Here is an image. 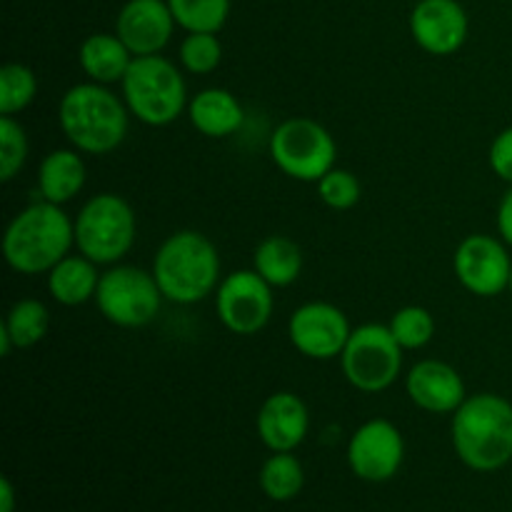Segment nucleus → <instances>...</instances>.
I'll return each instance as SVG.
<instances>
[{"mask_svg":"<svg viewBox=\"0 0 512 512\" xmlns=\"http://www.w3.org/2000/svg\"><path fill=\"white\" fill-rule=\"evenodd\" d=\"M450 443L465 468L495 473L512 460V403L498 393H475L450 420Z\"/></svg>","mask_w":512,"mask_h":512,"instance_id":"obj_1","label":"nucleus"},{"mask_svg":"<svg viewBox=\"0 0 512 512\" xmlns=\"http://www.w3.org/2000/svg\"><path fill=\"white\" fill-rule=\"evenodd\" d=\"M73 248L75 220L43 198L15 213L3 235V258L18 275H48Z\"/></svg>","mask_w":512,"mask_h":512,"instance_id":"obj_2","label":"nucleus"},{"mask_svg":"<svg viewBox=\"0 0 512 512\" xmlns=\"http://www.w3.org/2000/svg\"><path fill=\"white\" fill-rule=\"evenodd\" d=\"M130 110L123 95H115L110 85H73L58 103V125L65 140L83 155H108L120 148L128 135Z\"/></svg>","mask_w":512,"mask_h":512,"instance_id":"obj_3","label":"nucleus"},{"mask_svg":"<svg viewBox=\"0 0 512 512\" xmlns=\"http://www.w3.org/2000/svg\"><path fill=\"white\" fill-rule=\"evenodd\" d=\"M153 275L168 303L195 305L220 285V253L200 230H178L155 250Z\"/></svg>","mask_w":512,"mask_h":512,"instance_id":"obj_4","label":"nucleus"},{"mask_svg":"<svg viewBox=\"0 0 512 512\" xmlns=\"http://www.w3.org/2000/svg\"><path fill=\"white\" fill-rule=\"evenodd\" d=\"M120 90L130 115L148 128H165L188 113V85L178 65L165 55L135 58Z\"/></svg>","mask_w":512,"mask_h":512,"instance_id":"obj_5","label":"nucleus"},{"mask_svg":"<svg viewBox=\"0 0 512 512\" xmlns=\"http://www.w3.org/2000/svg\"><path fill=\"white\" fill-rule=\"evenodd\" d=\"M138 238V218L123 195L98 193L75 215V250L100 268L123 263Z\"/></svg>","mask_w":512,"mask_h":512,"instance_id":"obj_6","label":"nucleus"},{"mask_svg":"<svg viewBox=\"0 0 512 512\" xmlns=\"http://www.w3.org/2000/svg\"><path fill=\"white\" fill-rule=\"evenodd\" d=\"M163 300L153 270L118 263L103 270L93 303L108 323L125 330H138L158 318Z\"/></svg>","mask_w":512,"mask_h":512,"instance_id":"obj_7","label":"nucleus"},{"mask_svg":"<svg viewBox=\"0 0 512 512\" xmlns=\"http://www.w3.org/2000/svg\"><path fill=\"white\" fill-rule=\"evenodd\" d=\"M270 158L290 180L318 183L335 168L338 145L333 133L313 118H288L270 133Z\"/></svg>","mask_w":512,"mask_h":512,"instance_id":"obj_8","label":"nucleus"},{"mask_svg":"<svg viewBox=\"0 0 512 512\" xmlns=\"http://www.w3.org/2000/svg\"><path fill=\"white\" fill-rule=\"evenodd\" d=\"M403 353L388 325L365 323L353 328L340 355L345 380L360 393H385L393 388L403 370Z\"/></svg>","mask_w":512,"mask_h":512,"instance_id":"obj_9","label":"nucleus"},{"mask_svg":"<svg viewBox=\"0 0 512 512\" xmlns=\"http://www.w3.org/2000/svg\"><path fill=\"white\" fill-rule=\"evenodd\" d=\"M273 285L253 268L233 270L215 290V313L225 330L235 335H258L273 318Z\"/></svg>","mask_w":512,"mask_h":512,"instance_id":"obj_10","label":"nucleus"},{"mask_svg":"<svg viewBox=\"0 0 512 512\" xmlns=\"http://www.w3.org/2000/svg\"><path fill=\"white\" fill-rule=\"evenodd\" d=\"M512 258L503 238L473 233L460 240L453 255V273L458 283L478 298H495L510 283Z\"/></svg>","mask_w":512,"mask_h":512,"instance_id":"obj_11","label":"nucleus"},{"mask_svg":"<svg viewBox=\"0 0 512 512\" xmlns=\"http://www.w3.org/2000/svg\"><path fill=\"white\" fill-rule=\"evenodd\" d=\"M405 460V438L385 418L360 425L348 443V465L355 478L365 483H388L400 473Z\"/></svg>","mask_w":512,"mask_h":512,"instance_id":"obj_12","label":"nucleus"},{"mask_svg":"<svg viewBox=\"0 0 512 512\" xmlns=\"http://www.w3.org/2000/svg\"><path fill=\"white\" fill-rule=\"evenodd\" d=\"M348 315L333 303H305L293 310L288 320V338L300 355L310 360H335L348 345Z\"/></svg>","mask_w":512,"mask_h":512,"instance_id":"obj_13","label":"nucleus"},{"mask_svg":"<svg viewBox=\"0 0 512 512\" xmlns=\"http://www.w3.org/2000/svg\"><path fill=\"white\" fill-rule=\"evenodd\" d=\"M470 33V20L458 0H420L410 13V35L428 55L458 53Z\"/></svg>","mask_w":512,"mask_h":512,"instance_id":"obj_14","label":"nucleus"},{"mask_svg":"<svg viewBox=\"0 0 512 512\" xmlns=\"http://www.w3.org/2000/svg\"><path fill=\"white\" fill-rule=\"evenodd\" d=\"M175 25L168 0H128L115 20V35L135 58L160 55L168 48Z\"/></svg>","mask_w":512,"mask_h":512,"instance_id":"obj_15","label":"nucleus"},{"mask_svg":"<svg viewBox=\"0 0 512 512\" xmlns=\"http://www.w3.org/2000/svg\"><path fill=\"white\" fill-rule=\"evenodd\" d=\"M258 438L270 453H293L305 443L310 430V410L300 395L290 390L268 395L255 418Z\"/></svg>","mask_w":512,"mask_h":512,"instance_id":"obj_16","label":"nucleus"},{"mask_svg":"<svg viewBox=\"0 0 512 512\" xmlns=\"http://www.w3.org/2000/svg\"><path fill=\"white\" fill-rule=\"evenodd\" d=\"M405 393L415 408L430 415H453L468 398L465 380L445 360H420L405 375Z\"/></svg>","mask_w":512,"mask_h":512,"instance_id":"obj_17","label":"nucleus"},{"mask_svg":"<svg viewBox=\"0 0 512 512\" xmlns=\"http://www.w3.org/2000/svg\"><path fill=\"white\" fill-rule=\"evenodd\" d=\"M188 120L205 138H230L245 123V108L228 88H203L190 98Z\"/></svg>","mask_w":512,"mask_h":512,"instance_id":"obj_18","label":"nucleus"},{"mask_svg":"<svg viewBox=\"0 0 512 512\" xmlns=\"http://www.w3.org/2000/svg\"><path fill=\"white\" fill-rule=\"evenodd\" d=\"M88 180V168L80 150L55 148L40 160L38 168V193L48 203L65 205L78 198Z\"/></svg>","mask_w":512,"mask_h":512,"instance_id":"obj_19","label":"nucleus"},{"mask_svg":"<svg viewBox=\"0 0 512 512\" xmlns=\"http://www.w3.org/2000/svg\"><path fill=\"white\" fill-rule=\"evenodd\" d=\"M135 55L115 33H93L80 43L78 63L88 80L100 85L123 83Z\"/></svg>","mask_w":512,"mask_h":512,"instance_id":"obj_20","label":"nucleus"},{"mask_svg":"<svg viewBox=\"0 0 512 512\" xmlns=\"http://www.w3.org/2000/svg\"><path fill=\"white\" fill-rule=\"evenodd\" d=\"M100 265L93 263L85 255H65L45 278H48V293L55 303L65 308H78V305L95 300L100 285Z\"/></svg>","mask_w":512,"mask_h":512,"instance_id":"obj_21","label":"nucleus"},{"mask_svg":"<svg viewBox=\"0 0 512 512\" xmlns=\"http://www.w3.org/2000/svg\"><path fill=\"white\" fill-rule=\"evenodd\" d=\"M50 313L48 305L35 298H20L10 305L5 320L0 323V353L8 358L10 350H28L48 335Z\"/></svg>","mask_w":512,"mask_h":512,"instance_id":"obj_22","label":"nucleus"},{"mask_svg":"<svg viewBox=\"0 0 512 512\" xmlns=\"http://www.w3.org/2000/svg\"><path fill=\"white\" fill-rule=\"evenodd\" d=\"M253 270L273 288H288L303 273V250L288 235H268L255 248Z\"/></svg>","mask_w":512,"mask_h":512,"instance_id":"obj_23","label":"nucleus"},{"mask_svg":"<svg viewBox=\"0 0 512 512\" xmlns=\"http://www.w3.org/2000/svg\"><path fill=\"white\" fill-rule=\"evenodd\" d=\"M260 490L273 503L298 498L305 485V470L293 453H273L260 468Z\"/></svg>","mask_w":512,"mask_h":512,"instance_id":"obj_24","label":"nucleus"},{"mask_svg":"<svg viewBox=\"0 0 512 512\" xmlns=\"http://www.w3.org/2000/svg\"><path fill=\"white\" fill-rule=\"evenodd\" d=\"M168 5L185 33H220L230 15V0H168Z\"/></svg>","mask_w":512,"mask_h":512,"instance_id":"obj_25","label":"nucleus"},{"mask_svg":"<svg viewBox=\"0 0 512 512\" xmlns=\"http://www.w3.org/2000/svg\"><path fill=\"white\" fill-rule=\"evenodd\" d=\"M38 75L23 63H5L0 68V115H18L38 95Z\"/></svg>","mask_w":512,"mask_h":512,"instance_id":"obj_26","label":"nucleus"},{"mask_svg":"<svg viewBox=\"0 0 512 512\" xmlns=\"http://www.w3.org/2000/svg\"><path fill=\"white\" fill-rule=\"evenodd\" d=\"M388 328L403 350H423L435 338V318L423 305H405L395 310Z\"/></svg>","mask_w":512,"mask_h":512,"instance_id":"obj_27","label":"nucleus"},{"mask_svg":"<svg viewBox=\"0 0 512 512\" xmlns=\"http://www.w3.org/2000/svg\"><path fill=\"white\" fill-rule=\"evenodd\" d=\"M180 68L190 75H210L220 68L223 45L218 33H188L180 43Z\"/></svg>","mask_w":512,"mask_h":512,"instance_id":"obj_28","label":"nucleus"},{"mask_svg":"<svg viewBox=\"0 0 512 512\" xmlns=\"http://www.w3.org/2000/svg\"><path fill=\"white\" fill-rule=\"evenodd\" d=\"M30 155L28 133L13 115H0V180L10 183Z\"/></svg>","mask_w":512,"mask_h":512,"instance_id":"obj_29","label":"nucleus"},{"mask_svg":"<svg viewBox=\"0 0 512 512\" xmlns=\"http://www.w3.org/2000/svg\"><path fill=\"white\" fill-rule=\"evenodd\" d=\"M318 198L330 210H350L363 198V185L353 170L333 168L318 180Z\"/></svg>","mask_w":512,"mask_h":512,"instance_id":"obj_30","label":"nucleus"},{"mask_svg":"<svg viewBox=\"0 0 512 512\" xmlns=\"http://www.w3.org/2000/svg\"><path fill=\"white\" fill-rule=\"evenodd\" d=\"M488 163L490 170H493L503 183L512 185V125L500 130L493 138L488 150Z\"/></svg>","mask_w":512,"mask_h":512,"instance_id":"obj_31","label":"nucleus"},{"mask_svg":"<svg viewBox=\"0 0 512 512\" xmlns=\"http://www.w3.org/2000/svg\"><path fill=\"white\" fill-rule=\"evenodd\" d=\"M498 233L512 248V185L498 205Z\"/></svg>","mask_w":512,"mask_h":512,"instance_id":"obj_32","label":"nucleus"},{"mask_svg":"<svg viewBox=\"0 0 512 512\" xmlns=\"http://www.w3.org/2000/svg\"><path fill=\"white\" fill-rule=\"evenodd\" d=\"M0 512H15V488L8 478L0 480Z\"/></svg>","mask_w":512,"mask_h":512,"instance_id":"obj_33","label":"nucleus"},{"mask_svg":"<svg viewBox=\"0 0 512 512\" xmlns=\"http://www.w3.org/2000/svg\"><path fill=\"white\" fill-rule=\"evenodd\" d=\"M508 290L512 293V270H510V283H508Z\"/></svg>","mask_w":512,"mask_h":512,"instance_id":"obj_34","label":"nucleus"}]
</instances>
